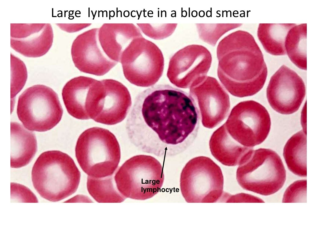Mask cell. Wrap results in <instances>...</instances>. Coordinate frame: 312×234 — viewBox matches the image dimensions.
<instances>
[{
    "label": "cell",
    "mask_w": 312,
    "mask_h": 234,
    "mask_svg": "<svg viewBox=\"0 0 312 234\" xmlns=\"http://www.w3.org/2000/svg\"><path fill=\"white\" fill-rule=\"evenodd\" d=\"M306 102L302 109L301 116V124L302 130L307 134Z\"/></svg>",
    "instance_id": "83f0119b"
},
{
    "label": "cell",
    "mask_w": 312,
    "mask_h": 234,
    "mask_svg": "<svg viewBox=\"0 0 312 234\" xmlns=\"http://www.w3.org/2000/svg\"><path fill=\"white\" fill-rule=\"evenodd\" d=\"M11 202L38 203V199L34 193L28 188L22 184L11 183Z\"/></svg>",
    "instance_id": "d4e9b609"
},
{
    "label": "cell",
    "mask_w": 312,
    "mask_h": 234,
    "mask_svg": "<svg viewBox=\"0 0 312 234\" xmlns=\"http://www.w3.org/2000/svg\"><path fill=\"white\" fill-rule=\"evenodd\" d=\"M199 120L198 109L190 95L169 85L160 84L138 94L126 128L130 142L139 150L170 157L189 146Z\"/></svg>",
    "instance_id": "6da1fadb"
},
{
    "label": "cell",
    "mask_w": 312,
    "mask_h": 234,
    "mask_svg": "<svg viewBox=\"0 0 312 234\" xmlns=\"http://www.w3.org/2000/svg\"><path fill=\"white\" fill-rule=\"evenodd\" d=\"M103 91L91 119L107 125H113L126 118L132 105L127 88L115 80H102Z\"/></svg>",
    "instance_id": "9a60e30c"
},
{
    "label": "cell",
    "mask_w": 312,
    "mask_h": 234,
    "mask_svg": "<svg viewBox=\"0 0 312 234\" xmlns=\"http://www.w3.org/2000/svg\"><path fill=\"white\" fill-rule=\"evenodd\" d=\"M86 184L89 193L98 203H121L126 199L118 190L113 176L99 178L88 176Z\"/></svg>",
    "instance_id": "44dd1931"
},
{
    "label": "cell",
    "mask_w": 312,
    "mask_h": 234,
    "mask_svg": "<svg viewBox=\"0 0 312 234\" xmlns=\"http://www.w3.org/2000/svg\"><path fill=\"white\" fill-rule=\"evenodd\" d=\"M223 185L220 167L207 157L190 159L180 174V191L187 203L217 202L223 195Z\"/></svg>",
    "instance_id": "52a82bcc"
},
{
    "label": "cell",
    "mask_w": 312,
    "mask_h": 234,
    "mask_svg": "<svg viewBox=\"0 0 312 234\" xmlns=\"http://www.w3.org/2000/svg\"><path fill=\"white\" fill-rule=\"evenodd\" d=\"M102 80L79 76L67 82L62 91L64 104L69 115L79 119H91L102 95Z\"/></svg>",
    "instance_id": "4fadbf2b"
},
{
    "label": "cell",
    "mask_w": 312,
    "mask_h": 234,
    "mask_svg": "<svg viewBox=\"0 0 312 234\" xmlns=\"http://www.w3.org/2000/svg\"><path fill=\"white\" fill-rule=\"evenodd\" d=\"M81 174L73 159L57 150L41 153L31 171L33 186L43 198L52 202L60 201L77 190Z\"/></svg>",
    "instance_id": "3957f363"
},
{
    "label": "cell",
    "mask_w": 312,
    "mask_h": 234,
    "mask_svg": "<svg viewBox=\"0 0 312 234\" xmlns=\"http://www.w3.org/2000/svg\"><path fill=\"white\" fill-rule=\"evenodd\" d=\"M116 187L124 197L138 200L149 199L161 190L164 180L163 167L152 156H133L125 161L114 176Z\"/></svg>",
    "instance_id": "5b68a950"
},
{
    "label": "cell",
    "mask_w": 312,
    "mask_h": 234,
    "mask_svg": "<svg viewBox=\"0 0 312 234\" xmlns=\"http://www.w3.org/2000/svg\"><path fill=\"white\" fill-rule=\"evenodd\" d=\"M307 134L301 130L287 140L283 149V156L289 169L301 177L307 176Z\"/></svg>",
    "instance_id": "ac0fdd59"
},
{
    "label": "cell",
    "mask_w": 312,
    "mask_h": 234,
    "mask_svg": "<svg viewBox=\"0 0 312 234\" xmlns=\"http://www.w3.org/2000/svg\"><path fill=\"white\" fill-rule=\"evenodd\" d=\"M188 47L176 52L171 58L167 75L176 87L190 89L202 82L207 77L211 62L208 55H196Z\"/></svg>",
    "instance_id": "5bb4252c"
},
{
    "label": "cell",
    "mask_w": 312,
    "mask_h": 234,
    "mask_svg": "<svg viewBox=\"0 0 312 234\" xmlns=\"http://www.w3.org/2000/svg\"><path fill=\"white\" fill-rule=\"evenodd\" d=\"M11 167L17 168L27 165L37 151V142L34 133L21 124L11 122Z\"/></svg>",
    "instance_id": "e0dca14e"
},
{
    "label": "cell",
    "mask_w": 312,
    "mask_h": 234,
    "mask_svg": "<svg viewBox=\"0 0 312 234\" xmlns=\"http://www.w3.org/2000/svg\"><path fill=\"white\" fill-rule=\"evenodd\" d=\"M93 201L88 196L83 194H77L67 200L65 203H92Z\"/></svg>",
    "instance_id": "4316f807"
},
{
    "label": "cell",
    "mask_w": 312,
    "mask_h": 234,
    "mask_svg": "<svg viewBox=\"0 0 312 234\" xmlns=\"http://www.w3.org/2000/svg\"><path fill=\"white\" fill-rule=\"evenodd\" d=\"M226 203H264L262 199L249 194L241 193L231 195L224 193L222 198Z\"/></svg>",
    "instance_id": "484cf974"
},
{
    "label": "cell",
    "mask_w": 312,
    "mask_h": 234,
    "mask_svg": "<svg viewBox=\"0 0 312 234\" xmlns=\"http://www.w3.org/2000/svg\"><path fill=\"white\" fill-rule=\"evenodd\" d=\"M286 177L281 157L275 151L266 148L254 150L248 160L239 165L236 172L237 180L242 188L264 196L279 191Z\"/></svg>",
    "instance_id": "8992f818"
},
{
    "label": "cell",
    "mask_w": 312,
    "mask_h": 234,
    "mask_svg": "<svg viewBox=\"0 0 312 234\" xmlns=\"http://www.w3.org/2000/svg\"><path fill=\"white\" fill-rule=\"evenodd\" d=\"M307 179L296 180L290 184L283 194L282 203H306Z\"/></svg>",
    "instance_id": "cb8c5ba5"
},
{
    "label": "cell",
    "mask_w": 312,
    "mask_h": 234,
    "mask_svg": "<svg viewBox=\"0 0 312 234\" xmlns=\"http://www.w3.org/2000/svg\"><path fill=\"white\" fill-rule=\"evenodd\" d=\"M307 24L296 25L288 32L285 46L291 61L297 67L306 70Z\"/></svg>",
    "instance_id": "ffe728a7"
},
{
    "label": "cell",
    "mask_w": 312,
    "mask_h": 234,
    "mask_svg": "<svg viewBox=\"0 0 312 234\" xmlns=\"http://www.w3.org/2000/svg\"><path fill=\"white\" fill-rule=\"evenodd\" d=\"M11 59V97L14 98L23 87L27 76L24 63L14 57Z\"/></svg>",
    "instance_id": "7402d4cb"
},
{
    "label": "cell",
    "mask_w": 312,
    "mask_h": 234,
    "mask_svg": "<svg viewBox=\"0 0 312 234\" xmlns=\"http://www.w3.org/2000/svg\"><path fill=\"white\" fill-rule=\"evenodd\" d=\"M124 75L131 83L138 87L154 85L162 75L163 53L154 43L143 36L133 40L121 58Z\"/></svg>",
    "instance_id": "9c48e42d"
},
{
    "label": "cell",
    "mask_w": 312,
    "mask_h": 234,
    "mask_svg": "<svg viewBox=\"0 0 312 234\" xmlns=\"http://www.w3.org/2000/svg\"><path fill=\"white\" fill-rule=\"evenodd\" d=\"M190 95L198 106L204 127L214 128L227 116L230 108L229 97L214 78L207 76L200 84L190 89Z\"/></svg>",
    "instance_id": "7c38bea8"
},
{
    "label": "cell",
    "mask_w": 312,
    "mask_h": 234,
    "mask_svg": "<svg viewBox=\"0 0 312 234\" xmlns=\"http://www.w3.org/2000/svg\"><path fill=\"white\" fill-rule=\"evenodd\" d=\"M271 123L270 114L264 106L254 101L247 100L235 106L224 124L234 140L253 147L267 138Z\"/></svg>",
    "instance_id": "30bf717a"
},
{
    "label": "cell",
    "mask_w": 312,
    "mask_h": 234,
    "mask_svg": "<svg viewBox=\"0 0 312 234\" xmlns=\"http://www.w3.org/2000/svg\"><path fill=\"white\" fill-rule=\"evenodd\" d=\"M295 23H260L258 39L268 53L274 55L286 54L285 44L287 34Z\"/></svg>",
    "instance_id": "d6986e66"
},
{
    "label": "cell",
    "mask_w": 312,
    "mask_h": 234,
    "mask_svg": "<svg viewBox=\"0 0 312 234\" xmlns=\"http://www.w3.org/2000/svg\"><path fill=\"white\" fill-rule=\"evenodd\" d=\"M136 25L146 36L156 40L166 38L174 32L177 23H137Z\"/></svg>",
    "instance_id": "603a6c76"
},
{
    "label": "cell",
    "mask_w": 312,
    "mask_h": 234,
    "mask_svg": "<svg viewBox=\"0 0 312 234\" xmlns=\"http://www.w3.org/2000/svg\"><path fill=\"white\" fill-rule=\"evenodd\" d=\"M77 162L88 176L102 178L113 176L121 158L119 144L108 130L88 129L79 136L75 148Z\"/></svg>",
    "instance_id": "277c9868"
},
{
    "label": "cell",
    "mask_w": 312,
    "mask_h": 234,
    "mask_svg": "<svg viewBox=\"0 0 312 234\" xmlns=\"http://www.w3.org/2000/svg\"><path fill=\"white\" fill-rule=\"evenodd\" d=\"M305 94V85L302 78L284 65L272 76L266 90L271 107L276 112L285 115L297 111Z\"/></svg>",
    "instance_id": "8fae6325"
},
{
    "label": "cell",
    "mask_w": 312,
    "mask_h": 234,
    "mask_svg": "<svg viewBox=\"0 0 312 234\" xmlns=\"http://www.w3.org/2000/svg\"><path fill=\"white\" fill-rule=\"evenodd\" d=\"M17 113L26 129L43 132L59 122L63 110L56 93L48 86L39 84L28 88L19 96Z\"/></svg>",
    "instance_id": "ba28073f"
},
{
    "label": "cell",
    "mask_w": 312,
    "mask_h": 234,
    "mask_svg": "<svg viewBox=\"0 0 312 234\" xmlns=\"http://www.w3.org/2000/svg\"><path fill=\"white\" fill-rule=\"evenodd\" d=\"M209 146L214 157L222 164L229 166L244 163L250 158L254 150L253 147L243 146L234 140L224 124L213 133Z\"/></svg>",
    "instance_id": "2e32d148"
},
{
    "label": "cell",
    "mask_w": 312,
    "mask_h": 234,
    "mask_svg": "<svg viewBox=\"0 0 312 234\" xmlns=\"http://www.w3.org/2000/svg\"><path fill=\"white\" fill-rule=\"evenodd\" d=\"M263 55L256 41L244 44L242 51L220 59L218 76L225 88L239 98L253 96L263 87L268 72Z\"/></svg>",
    "instance_id": "7a4b0ae2"
}]
</instances>
